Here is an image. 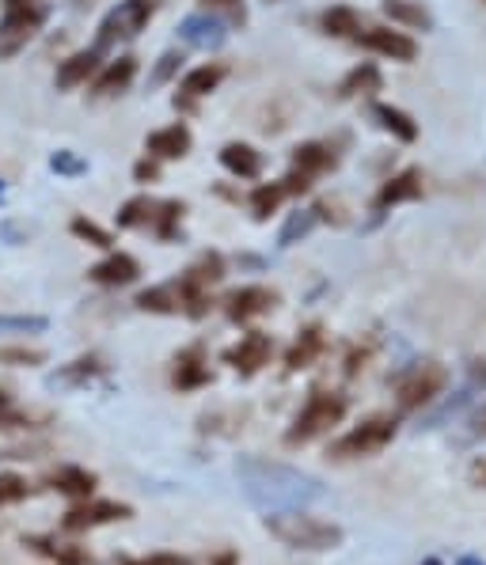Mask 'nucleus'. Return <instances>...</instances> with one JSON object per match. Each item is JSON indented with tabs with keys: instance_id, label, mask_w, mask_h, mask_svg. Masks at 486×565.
<instances>
[{
	"instance_id": "53",
	"label": "nucleus",
	"mask_w": 486,
	"mask_h": 565,
	"mask_svg": "<svg viewBox=\"0 0 486 565\" xmlns=\"http://www.w3.org/2000/svg\"><path fill=\"white\" fill-rule=\"evenodd\" d=\"M8 8H20V4H35V0H4Z\"/></svg>"
},
{
	"instance_id": "54",
	"label": "nucleus",
	"mask_w": 486,
	"mask_h": 565,
	"mask_svg": "<svg viewBox=\"0 0 486 565\" xmlns=\"http://www.w3.org/2000/svg\"><path fill=\"white\" fill-rule=\"evenodd\" d=\"M418 565H449L445 558H425V562H418Z\"/></svg>"
},
{
	"instance_id": "37",
	"label": "nucleus",
	"mask_w": 486,
	"mask_h": 565,
	"mask_svg": "<svg viewBox=\"0 0 486 565\" xmlns=\"http://www.w3.org/2000/svg\"><path fill=\"white\" fill-rule=\"evenodd\" d=\"M183 50H168V54H160V62L156 68H152V76H149V88H164L172 76H179V68H183Z\"/></svg>"
},
{
	"instance_id": "2",
	"label": "nucleus",
	"mask_w": 486,
	"mask_h": 565,
	"mask_svg": "<svg viewBox=\"0 0 486 565\" xmlns=\"http://www.w3.org/2000/svg\"><path fill=\"white\" fill-rule=\"evenodd\" d=\"M262 528L278 539L289 551H304V554H331L346 543V532L335 520H320L309 509H281L262 517Z\"/></svg>"
},
{
	"instance_id": "36",
	"label": "nucleus",
	"mask_w": 486,
	"mask_h": 565,
	"mask_svg": "<svg viewBox=\"0 0 486 565\" xmlns=\"http://www.w3.org/2000/svg\"><path fill=\"white\" fill-rule=\"evenodd\" d=\"M31 498V482L23 475H15V470H4L0 475V509H8V504H20Z\"/></svg>"
},
{
	"instance_id": "34",
	"label": "nucleus",
	"mask_w": 486,
	"mask_h": 565,
	"mask_svg": "<svg viewBox=\"0 0 486 565\" xmlns=\"http://www.w3.org/2000/svg\"><path fill=\"white\" fill-rule=\"evenodd\" d=\"M289 194L281 191V183H259L255 186V194H251V213H255V220H267L270 213H278V205L285 202Z\"/></svg>"
},
{
	"instance_id": "33",
	"label": "nucleus",
	"mask_w": 486,
	"mask_h": 565,
	"mask_svg": "<svg viewBox=\"0 0 486 565\" xmlns=\"http://www.w3.org/2000/svg\"><path fill=\"white\" fill-rule=\"evenodd\" d=\"M152 217H156V202L141 194L118 209V228H152Z\"/></svg>"
},
{
	"instance_id": "10",
	"label": "nucleus",
	"mask_w": 486,
	"mask_h": 565,
	"mask_svg": "<svg viewBox=\"0 0 486 565\" xmlns=\"http://www.w3.org/2000/svg\"><path fill=\"white\" fill-rule=\"evenodd\" d=\"M270 357H274V338L262 330H247L236 346L225 349V365L233 368L240 380H251V376H259L262 368L270 365Z\"/></svg>"
},
{
	"instance_id": "16",
	"label": "nucleus",
	"mask_w": 486,
	"mask_h": 565,
	"mask_svg": "<svg viewBox=\"0 0 486 565\" xmlns=\"http://www.w3.org/2000/svg\"><path fill=\"white\" fill-rule=\"evenodd\" d=\"M194 144V133L186 122H172L164 126V130L149 133V141H144V152H149L152 160H183L186 152H191Z\"/></svg>"
},
{
	"instance_id": "11",
	"label": "nucleus",
	"mask_w": 486,
	"mask_h": 565,
	"mask_svg": "<svg viewBox=\"0 0 486 565\" xmlns=\"http://www.w3.org/2000/svg\"><path fill=\"white\" fill-rule=\"evenodd\" d=\"M357 42H361L369 54L391 57V62H403V65L418 57V42L407 31H396V28H369L357 34Z\"/></svg>"
},
{
	"instance_id": "47",
	"label": "nucleus",
	"mask_w": 486,
	"mask_h": 565,
	"mask_svg": "<svg viewBox=\"0 0 486 565\" xmlns=\"http://www.w3.org/2000/svg\"><path fill=\"white\" fill-rule=\"evenodd\" d=\"M365 361H369V349H354V354L346 357V376H357V372H361Z\"/></svg>"
},
{
	"instance_id": "50",
	"label": "nucleus",
	"mask_w": 486,
	"mask_h": 565,
	"mask_svg": "<svg viewBox=\"0 0 486 565\" xmlns=\"http://www.w3.org/2000/svg\"><path fill=\"white\" fill-rule=\"evenodd\" d=\"M472 482L479 486V490H486V459H479V464L472 467Z\"/></svg>"
},
{
	"instance_id": "17",
	"label": "nucleus",
	"mask_w": 486,
	"mask_h": 565,
	"mask_svg": "<svg viewBox=\"0 0 486 565\" xmlns=\"http://www.w3.org/2000/svg\"><path fill=\"white\" fill-rule=\"evenodd\" d=\"M220 80H225V65H217V62L191 68V73L183 76V84H179L175 107L191 110V107H194V99H202V96H209V91H217V88H220Z\"/></svg>"
},
{
	"instance_id": "46",
	"label": "nucleus",
	"mask_w": 486,
	"mask_h": 565,
	"mask_svg": "<svg viewBox=\"0 0 486 565\" xmlns=\"http://www.w3.org/2000/svg\"><path fill=\"white\" fill-rule=\"evenodd\" d=\"M160 175V160H152V156H144L138 167H133V178H138V183H152V178Z\"/></svg>"
},
{
	"instance_id": "7",
	"label": "nucleus",
	"mask_w": 486,
	"mask_h": 565,
	"mask_svg": "<svg viewBox=\"0 0 486 565\" xmlns=\"http://www.w3.org/2000/svg\"><path fill=\"white\" fill-rule=\"evenodd\" d=\"M486 391V357H475L472 365H467V376H464V383H460L456 391L445 399V402H438V406L430 410V414H422L418 417V430H438L441 422H449V417H456L460 410L467 406V402H475Z\"/></svg>"
},
{
	"instance_id": "22",
	"label": "nucleus",
	"mask_w": 486,
	"mask_h": 565,
	"mask_svg": "<svg viewBox=\"0 0 486 565\" xmlns=\"http://www.w3.org/2000/svg\"><path fill=\"white\" fill-rule=\"evenodd\" d=\"M323 346H327V338H323L320 323L304 327L301 334H296L293 346H289V354H285V372H304V368H309L315 357L323 354Z\"/></svg>"
},
{
	"instance_id": "19",
	"label": "nucleus",
	"mask_w": 486,
	"mask_h": 565,
	"mask_svg": "<svg viewBox=\"0 0 486 565\" xmlns=\"http://www.w3.org/2000/svg\"><path fill=\"white\" fill-rule=\"evenodd\" d=\"M88 278L96 281V285L122 289V285H133V281L141 278V267H138V259H133V254L115 251V254H107L104 262H96V267L88 270Z\"/></svg>"
},
{
	"instance_id": "21",
	"label": "nucleus",
	"mask_w": 486,
	"mask_h": 565,
	"mask_svg": "<svg viewBox=\"0 0 486 565\" xmlns=\"http://www.w3.org/2000/svg\"><path fill=\"white\" fill-rule=\"evenodd\" d=\"M23 546H31L35 554H42V558H50L57 565H91V562H96L88 551H84V546L57 543L54 535H28V539H23Z\"/></svg>"
},
{
	"instance_id": "56",
	"label": "nucleus",
	"mask_w": 486,
	"mask_h": 565,
	"mask_svg": "<svg viewBox=\"0 0 486 565\" xmlns=\"http://www.w3.org/2000/svg\"><path fill=\"white\" fill-rule=\"evenodd\" d=\"M73 4H91V0H73Z\"/></svg>"
},
{
	"instance_id": "1",
	"label": "nucleus",
	"mask_w": 486,
	"mask_h": 565,
	"mask_svg": "<svg viewBox=\"0 0 486 565\" xmlns=\"http://www.w3.org/2000/svg\"><path fill=\"white\" fill-rule=\"evenodd\" d=\"M236 478L244 486V498L262 512L309 509L312 501L327 498V490H323V482L315 475L267 456H240L236 459Z\"/></svg>"
},
{
	"instance_id": "13",
	"label": "nucleus",
	"mask_w": 486,
	"mask_h": 565,
	"mask_svg": "<svg viewBox=\"0 0 486 565\" xmlns=\"http://www.w3.org/2000/svg\"><path fill=\"white\" fill-rule=\"evenodd\" d=\"M179 39L194 50H220L228 42V23L213 12H194L179 23Z\"/></svg>"
},
{
	"instance_id": "28",
	"label": "nucleus",
	"mask_w": 486,
	"mask_h": 565,
	"mask_svg": "<svg viewBox=\"0 0 486 565\" xmlns=\"http://www.w3.org/2000/svg\"><path fill=\"white\" fill-rule=\"evenodd\" d=\"M220 167L236 178H259L262 175V152H255L251 144L233 141L220 149Z\"/></svg>"
},
{
	"instance_id": "43",
	"label": "nucleus",
	"mask_w": 486,
	"mask_h": 565,
	"mask_svg": "<svg viewBox=\"0 0 486 565\" xmlns=\"http://www.w3.org/2000/svg\"><path fill=\"white\" fill-rule=\"evenodd\" d=\"M281 191H285V194H293V198H301V194H309V191H312V178L304 175V171L289 167V175L281 178Z\"/></svg>"
},
{
	"instance_id": "57",
	"label": "nucleus",
	"mask_w": 486,
	"mask_h": 565,
	"mask_svg": "<svg viewBox=\"0 0 486 565\" xmlns=\"http://www.w3.org/2000/svg\"><path fill=\"white\" fill-rule=\"evenodd\" d=\"M0 198H4V183H0Z\"/></svg>"
},
{
	"instance_id": "8",
	"label": "nucleus",
	"mask_w": 486,
	"mask_h": 565,
	"mask_svg": "<svg viewBox=\"0 0 486 565\" xmlns=\"http://www.w3.org/2000/svg\"><path fill=\"white\" fill-rule=\"evenodd\" d=\"M133 509L122 501H99V498H84L76 501L69 512L62 517V532L69 535H84V532H96V528L118 524V520H130Z\"/></svg>"
},
{
	"instance_id": "25",
	"label": "nucleus",
	"mask_w": 486,
	"mask_h": 565,
	"mask_svg": "<svg viewBox=\"0 0 486 565\" xmlns=\"http://www.w3.org/2000/svg\"><path fill=\"white\" fill-rule=\"evenodd\" d=\"M377 91H384V73L372 62L354 65L343 76V84H338V96L343 99H365V96H377Z\"/></svg>"
},
{
	"instance_id": "15",
	"label": "nucleus",
	"mask_w": 486,
	"mask_h": 565,
	"mask_svg": "<svg viewBox=\"0 0 486 565\" xmlns=\"http://www.w3.org/2000/svg\"><path fill=\"white\" fill-rule=\"evenodd\" d=\"M175 388L179 391H198V388H209L213 383V372H209V357L202 346H186L183 354L175 357Z\"/></svg>"
},
{
	"instance_id": "9",
	"label": "nucleus",
	"mask_w": 486,
	"mask_h": 565,
	"mask_svg": "<svg viewBox=\"0 0 486 565\" xmlns=\"http://www.w3.org/2000/svg\"><path fill=\"white\" fill-rule=\"evenodd\" d=\"M46 23V8L39 4H20V8H8L4 20H0V57H15L31 39L42 31Z\"/></svg>"
},
{
	"instance_id": "35",
	"label": "nucleus",
	"mask_w": 486,
	"mask_h": 565,
	"mask_svg": "<svg viewBox=\"0 0 486 565\" xmlns=\"http://www.w3.org/2000/svg\"><path fill=\"white\" fill-rule=\"evenodd\" d=\"M315 220H320V213H315V209H296V213H289V220H285V228H281L278 243H281V247H293L296 239H304V236L312 232Z\"/></svg>"
},
{
	"instance_id": "23",
	"label": "nucleus",
	"mask_w": 486,
	"mask_h": 565,
	"mask_svg": "<svg viewBox=\"0 0 486 565\" xmlns=\"http://www.w3.org/2000/svg\"><path fill=\"white\" fill-rule=\"evenodd\" d=\"M369 115L377 118V126L384 133H391L396 141H403V144H414L418 141V122L407 110H399V107H391V102H369Z\"/></svg>"
},
{
	"instance_id": "6",
	"label": "nucleus",
	"mask_w": 486,
	"mask_h": 565,
	"mask_svg": "<svg viewBox=\"0 0 486 565\" xmlns=\"http://www.w3.org/2000/svg\"><path fill=\"white\" fill-rule=\"evenodd\" d=\"M449 388V368L441 361H418L396 380V402L399 410H422L430 406L441 391Z\"/></svg>"
},
{
	"instance_id": "27",
	"label": "nucleus",
	"mask_w": 486,
	"mask_h": 565,
	"mask_svg": "<svg viewBox=\"0 0 486 565\" xmlns=\"http://www.w3.org/2000/svg\"><path fill=\"white\" fill-rule=\"evenodd\" d=\"M293 167L296 171H304L309 178L315 175H327V171H335L338 167V156H335V149H327V144H320V141H304V144H296L293 149Z\"/></svg>"
},
{
	"instance_id": "31",
	"label": "nucleus",
	"mask_w": 486,
	"mask_h": 565,
	"mask_svg": "<svg viewBox=\"0 0 486 565\" xmlns=\"http://www.w3.org/2000/svg\"><path fill=\"white\" fill-rule=\"evenodd\" d=\"M133 304H138L141 312H152V315H179V296H175L172 281H168V285L144 289V293L133 300Z\"/></svg>"
},
{
	"instance_id": "26",
	"label": "nucleus",
	"mask_w": 486,
	"mask_h": 565,
	"mask_svg": "<svg viewBox=\"0 0 486 565\" xmlns=\"http://www.w3.org/2000/svg\"><path fill=\"white\" fill-rule=\"evenodd\" d=\"M384 15L403 31H433V15L422 0H384Z\"/></svg>"
},
{
	"instance_id": "40",
	"label": "nucleus",
	"mask_w": 486,
	"mask_h": 565,
	"mask_svg": "<svg viewBox=\"0 0 486 565\" xmlns=\"http://www.w3.org/2000/svg\"><path fill=\"white\" fill-rule=\"evenodd\" d=\"M69 232L76 239H88L91 247H110V232H104V228H99L96 220H88V217H76L69 225Z\"/></svg>"
},
{
	"instance_id": "51",
	"label": "nucleus",
	"mask_w": 486,
	"mask_h": 565,
	"mask_svg": "<svg viewBox=\"0 0 486 565\" xmlns=\"http://www.w3.org/2000/svg\"><path fill=\"white\" fill-rule=\"evenodd\" d=\"M213 565H240V554L225 551V554H217V558H213Z\"/></svg>"
},
{
	"instance_id": "14",
	"label": "nucleus",
	"mask_w": 486,
	"mask_h": 565,
	"mask_svg": "<svg viewBox=\"0 0 486 565\" xmlns=\"http://www.w3.org/2000/svg\"><path fill=\"white\" fill-rule=\"evenodd\" d=\"M418 198H422V171H418V167H403L399 175H391L388 183H380L377 198H372V213L384 217L391 205L418 202Z\"/></svg>"
},
{
	"instance_id": "42",
	"label": "nucleus",
	"mask_w": 486,
	"mask_h": 565,
	"mask_svg": "<svg viewBox=\"0 0 486 565\" xmlns=\"http://www.w3.org/2000/svg\"><path fill=\"white\" fill-rule=\"evenodd\" d=\"M50 167H54L57 175H65V178H76V175H84V171H88V164H84V160L69 149L54 152V156H50Z\"/></svg>"
},
{
	"instance_id": "5",
	"label": "nucleus",
	"mask_w": 486,
	"mask_h": 565,
	"mask_svg": "<svg viewBox=\"0 0 486 565\" xmlns=\"http://www.w3.org/2000/svg\"><path fill=\"white\" fill-rule=\"evenodd\" d=\"M152 15H156V0H118V4L104 15V23H99L96 50L107 54V50L122 46V42H133L144 28H149Z\"/></svg>"
},
{
	"instance_id": "4",
	"label": "nucleus",
	"mask_w": 486,
	"mask_h": 565,
	"mask_svg": "<svg viewBox=\"0 0 486 565\" xmlns=\"http://www.w3.org/2000/svg\"><path fill=\"white\" fill-rule=\"evenodd\" d=\"M399 433V422L391 414H372L365 417L361 425H354L346 436H338V441H331L327 456L335 459V464H346V459H365V456H377V452L388 448L391 441H396Z\"/></svg>"
},
{
	"instance_id": "45",
	"label": "nucleus",
	"mask_w": 486,
	"mask_h": 565,
	"mask_svg": "<svg viewBox=\"0 0 486 565\" xmlns=\"http://www.w3.org/2000/svg\"><path fill=\"white\" fill-rule=\"evenodd\" d=\"M46 444H20V448H0V459H39Z\"/></svg>"
},
{
	"instance_id": "32",
	"label": "nucleus",
	"mask_w": 486,
	"mask_h": 565,
	"mask_svg": "<svg viewBox=\"0 0 486 565\" xmlns=\"http://www.w3.org/2000/svg\"><path fill=\"white\" fill-rule=\"evenodd\" d=\"M186 205L183 202H156V217H152V232H156L164 243H172V239L179 236V220H183Z\"/></svg>"
},
{
	"instance_id": "44",
	"label": "nucleus",
	"mask_w": 486,
	"mask_h": 565,
	"mask_svg": "<svg viewBox=\"0 0 486 565\" xmlns=\"http://www.w3.org/2000/svg\"><path fill=\"white\" fill-rule=\"evenodd\" d=\"M122 565H191L183 554H149V558H122Z\"/></svg>"
},
{
	"instance_id": "24",
	"label": "nucleus",
	"mask_w": 486,
	"mask_h": 565,
	"mask_svg": "<svg viewBox=\"0 0 486 565\" xmlns=\"http://www.w3.org/2000/svg\"><path fill=\"white\" fill-rule=\"evenodd\" d=\"M133 76H138V62H133L130 54L115 57V62H107V68H99V73H96V96L99 99L118 96V91L130 88Z\"/></svg>"
},
{
	"instance_id": "52",
	"label": "nucleus",
	"mask_w": 486,
	"mask_h": 565,
	"mask_svg": "<svg viewBox=\"0 0 486 565\" xmlns=\"http://www.w3.org/2000/svg\"><path fill=\"white\" fill-rule=\"evenodd\" d=\"M452 565H486V562H483V558H475V554H460V558L452 562Z\"/></svg>"
},
{
	"instance_id": "30",
	"label": "nucleus",
	"mask_w": 486,
	"mask_h": 565,
	"mask_svg": "<svg viewBox=\"0 0 486 565\" xmlns=\"http://www.w3.org/2000/svg\"><path fill=\"white\" fill-rule=\"evenodd\" d=\"M96 376H104V365L84 357V361H73V365H65L62 372L50 376V388H88Z\"/></svg>"
},
{
	"instance_id": "55",
	"label": "nucleus",
	"mask_w": 486,
	"mask_h": 565,
	"mask_svg": "<svg viewBox=\"0 0 486 565\" xmlns=\"http://www.w3.org/2000/svg\"><path fill=\"white\" fill-rule=\"evenodd\" d=\"M0 406H8V395H4V391H0Z\"/></svg>"
},
{
	"instance_id": "48",
	"label": "nucleus",
	"mask_w": 486,
	"mask_h": 565,
	"mask_svg": "<svg viewBox=\"0 0 486 565\" xmlns=\"http://www.w3.org/2000/svg\"><path fill=\"white\" fill-rule=\"evenodd\" d=\"M479 436H486V406L475 410V417H472V433H467V441H479Z\"/></svg>"
},
{
	"instance_id": "20",
	"label": "nucleus",
	"mask_w": 486,
	"mask_h": 565,
	"mask_svg": "<svg viewBox=\"0 0 486 565\" xmlns=\"http://www.w3.org/2000/svg\"><path fill=\"white\" fill-rule=\"evenodd\" d=\"M104 68V54H99L96 46H88V50H76L73 57H65L62 68H57V88L62 91H73V88H80V84H88L91 76Z\"/></svg>"
},
{
	"instance_id": "12",
	"label": "nucleus",
	"mask_w": 486,
	"mask_h": 565,
	"mask_svg": "<svg viewBox=\"0 0 486 565\" xmlns=\"http://www.w3.org/2000/svg\"><path fill=\"white\" fill-rule=\"evenodd\" d=\"M274 304H278L274 289H267V285H244V289H236V293H228L225 315L233 323H251V319H259V315L274 312Z\"/></svg>"
},
{
	"instance_id": "41",
	"label": "nucleus",
	"mask_w": 486,
	"mask_h": 565,
	"mask_svg": "<svg viewBox=\"0 0 486 565\" xmlns=\"http://www.w3.org/2000/svg\"><path fill=\"white\" fill-rule=\"evenodd\" d=\"M42 361H46V354H42V349H28V346H4V349H0V365H15V368H20V365H42Z\"/></svg>"
},
{
	"instance_id": "38",
	"label": "nucleus",
	"mask_w": 486,
	"mask_h": 565,
	"mask_svg": "<svg viewBox=\"0 0 486 565\" xmlns=\"http://www.w3.org/2000/svg\"><path fill=\"white\" fill-rule=\"evenodd\" d=\"M46 327V315H0V334H42Z\"/></svg>"
},
{
	"instance_id": "29",
	"label": "nucleus",
	"mask_w": 486,
	"mask_h": 565,
	"mask_svg": "<svg viewBox=\"0 0 486 565\" xmlns=\"http://www.w3.org/2000/svg\"><path fill=\"white\" fill-rule=\"evenodd\" d=\"M323 31L335 34V39H357L361 34V12H354V8L346 4H335L323 12Z\"/></svg>"
},
{
	"instance_id": "49",
	"label": "nucleus",
	"mask_w": 486,
	"mask_h": 565,
	"mask_svg": "<svg viewBox=\"0 0 486 565\" xmlns=\"http://www.w3.org/2000/svg\"><path fill=\"white\" fill-rule=\"evenodd\" d=\"M20 425H28L20 414H12L8 406H0V430H20Z\"/></svg>"
},
{
	"instance_id": "3",
	"label": "nucleus",
	"mask_w": 486,
	"mask_h": 565,
	"mask_svg": "<svg viewBox=\"0 0 486 565\" xmlns=\"http://www.w3.org/2000/svg\"><path fill=\"white\" fill-rule=\"evenodd\" d=\"M346 417V399L335 391L315 388L309 402L301 406V414L293 417V425L285 430V448H304V444L320 441L323 433H331Z\"/></svg>"
},
{
	"instance_id": "18",
	"label": "nucleus",
	"mask_w": 486,
	"mask_h": 565,
	"mask_svg": "<svg viewBox=\"0 0 486 565\" xmlns=\"http://www.w3.org/2000/svg\"><path fill=\"white\" fill-rule=\"evenodd\" d=\"M46 486H50V490H54V493H62V498L84 501V498H96V486H99V478L91 475L88 467L65 464V467H57L54 475L46 478Z\"/></svg>"
},
{
	"instance_id": "39",
	"label": "nucleus",
	"mask_w": 486,
	"mask_h": 565,
	"mask_svg": "<svg viewBox=\"0 0 486 565\" xmlns=\"http://www.w3.org/2000/svg\"><path fill=\"white\" fill-rule=\"evenodd\" d=\"M202 12L220 15L225 23H244V20H247L244 0H202Z\"/></svg>"
}]
</instances>
